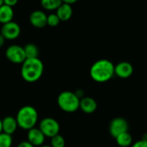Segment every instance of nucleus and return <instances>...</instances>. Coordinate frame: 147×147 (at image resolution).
I'll return each mask as SVG.
<instances>
[{
	"label": "nucleus",
	"instance_id": "f03ea898",
	"mask_svg": "<svg viewBox=\"0 0 147 147\" xmlns=\"http://www.w3.org/2000/svg\"><path fill=\"white\" fill-rule=\"evenodd\" d=\"M44 71L43 62L39 58L26 59L22 64L21 75L24 81L34 83L38 81Z\"/></svg>",
	"mask_w": 147,
	"mask_h": 147
},
{
	"label": "nucleus",
	"instance_id": "c85d7f7f",
	"mask_svg": "<svg viewBox=\"0 0 147 147\" xmlns=\"http://www.w3.org/2000/svg\"><path fill=\"white\" fill-rule=\"evenodd\" d=\"M3 133V127H2V119H0V134Z\"/></svg>",
	"mask_w": 147,
	"mask_h": 147
},
{
	"label": "nucleus",
	"instance_id": "a211bd4d",
	"mask_svg": "<svg viewBox=\"0 0 147 147\" xmlns=\"http://www.w3.org/2000/svg\"><path fill=\"white\" fill-rule=\"evenodd\" d=\"M62 0H40L41 6L49 11L56 10L62 4Z\"/></svg>",
	"mask_w": 147,
	"mask_h": 147
},
{
	"label": "nucleus",
	"instance_id": "ddd939ff",
	"mask_svg": "<svg viewBox=\"0 0 147 147\" xmlns=\"http://www.w3.org/2000/svg\"><path fill=\"white\" fill-rule=\"evenodd\" d=\"M2 127H3V133L12 135L18 127V124L16 117L9 116V115L4 117L2 120Z\"/></svg>",
	"mask_w": 147,
	"mask_h": 147
},
{
	"label": "nucleus",
	"instance_id": "cd10ccee",
	"mask_svg": "<svg viewBox=\"0 0 147 147\" xmlns=\"http://www.w3.org/2000/svg\"><path fill=\"white\" fill-rule=\"evenodd\" d=\"M141 140H145V141H147V133L146 134H143V136H142V139Z\"/></svg>",
	"mask_w": 147,
	"mask_h": 147
},
{
	"label": "nucleus",
	"instance_id": "b1692460",
	"mask_svg": "<svg viewBox=\"0 0 147 147\" xmlns=\"http://www.w3.org/2000/svg\"><path fill=\"white\" fill-rule=\"evenodd\" d=\"M16 147H34L32 144H30L28 140H26V141H22V142H21V143H19L18 144V146Z\"/></svg>",
	"mask_w": 147,
	"mask_h": 147
},
{
	"label": "nucleus",
	"instance_id": "bb28decb",
	"mask_svg": "<svg viewBox=\"0 0 147 147\" xmlns=\"http://www.w3.org/2000/svg\"><path fill=\"white\" fill-rule=\"evenodd\" d=\"M4 42H5V39H4V37L0 34V48L4 45Z\"/></svg>",
	"mask_w": 147,
	"mask_h": 147
},
{
	"label": "nucleus",
	"instance_id": "c756f323",
	"mask_svg": "<svg viewBox=\"0 0 147 147\" xmlns=\"http://www.w3.org/2000/svg\"><path fill=\"white\" fill-rule=\"evenodd\" d=\"M3 4V0H0V6Z\"/></svg>",
	"mask_w": 147,
	"mask_h": 147
},
{
	"label": "nucleus",
	"instance_id": "dca6fc26",
	"mask_svg": "<svg viewBox=\"0 0 147 147\" xmlns=\"http://www.w3.org/2000/svg\"><path fill=\"white\" fill-rule=\"evenodd\" d=\"M115 140L117 145L121 147H129L133 145V137L128 132L120 134L115 138Z\"/></svg>",
	"mask_w": 147,
	"mask_h": 147
},
{
	"label": "nucleus",
	"instance_id": "1a4fd4ad",
	"mask_svg": "<svg viewBox=\"0 0 147 147\" xmlns=\"http://www.w3.org/2000/svg\"><path fill=\"white\" fill-rule=\"evenodd\" d=\"M47 15L44 11L40 9L34 10L29 16V22L31 25L36 28H45L47 25Z\"/></svg>",
	"mask_w": 147,
	"mask_h": 147
},
{
	"label": "nucleus",
	"instance_id": "39448f33",
	"mask_svg": "<svg viewBox=\"0 0 147 147\" xmlns=\"http://www.w3.org/2000/svg\"><path fill=\"white\" fill-rule=\"evenodd\" d=\"M40 130L45 135V137L52 138L59 134L60 126L57 120L52 117H46L41 120L39 125Z\"/></svg>",
	"mask_w": 147,
	"mask_h": 147
},
{
	"label": "nucleus",
	"instance_id": "4be33fe9",
	"mask_svg": "<svg viewBox=\"0 0 147 147\" xmlns=\"http://www.w3.org/2000/svg\"><path fill=\"white\" fill-rule=\"evenodd\" d=\"M131 147H147V141H145L143 140H138L136 142H134Z\"/></svg>",
	"mask_w": 147,
	"mask_h": 147
},
{
	"label": "nucleus",
	"instance_id": "0eeeda50",
	"mask_svg": "<svg viewBox=\"0 0 147 147\" xmlns=\"http://www.w3.org/2000/svg\"><path fill=\"white\" fill-rule=\"evenodd\" d=\"M128 127H129L128 122L125 118L116 117V118H114L110 121L109 130L110 135L115 139L120 134L128 132Z\"/></svg>",
	"mask_w": 147,
	"mask_h": 147
},
{
	"label": "nucleus",
	"instance_id": "9d476101",
	"mask_svg": "<svg viewBox=\"0 0 147 147\" xmlns=\"http://www.w3.org/2000/svg\"><path fill=\"white\" fill-rule=\"evenodd\" d=\"M134 73V66L127 61H122L115 65V75L118 78L126 79L130 78Z\"/></svg>",
	"mask_w": 147,
	"mask_h": 147
},
{
	"label": "nucleus",
	"instance_id": "6ab92c4d",
	"mask_svg": "<svg viewBox=\"0 0 147 147\" xmlns=\"http://www.w3.org/2000/svg\"><path fill=\"white\" fill-rule=\"evenodd\" d=\"M12 142V135L4 133L0 134V147H11Z\"/></svg>",
	"mask_w": 147,
	"mask_h": 147
},
{
	"label": "nucleus",
	"instance_id": "f257e3e1",
	"mask_svg": "<svg viewBox=\"0 0 147 147\" xmlns=\"http://www.w3.org/2000/svg\"><path fill=\"white\" fill-rule=\"evenodd\" d=\"M90 75L96 83H106L114 77L115 65L109 59H99L91 65Z\"/></svg>",
	"mask_w": 147,
	"mask_h": 147
},
{
	"label": "nucleus",
	"instance_id": "20e7f679",
	"mask_svg": "<svg viewBox=\"0 0 147 147\" xmlns=\"http://www.w3.org/2000/svg\"><path fill=\"white\" fill-rule=\"evenodd\" d=\"M80 99L75 92L65 90L61 92L57 99V103L59 109L66 113L76 112L79 109Z\"/></svg>",
	"mask_w": 147,
	"mask_h": 147
},
{
	"label": "nucleus",
	"instance_id": "5701e85b",
	"mask_svg": "<svg viewBox=\"0 0 147 147\" xmlns=\"http://www.w3.org/2000/svg\"><path fill=\"white\" fill-rule=\"evenodd\" d=\"M18 3V0H3V4H6L8 6L10 7H14L15 5H16Z\"/></svg>",
	"mask_w": 147,
	"mask_h": 147
},
{
	"label": "nucleus",
	"instance_id": "4468645a",
	"mask_svg": "<svg viewBox=\"0 0 147 147\" xmlns=\"http://www.w3.org/2000/svg\"><path fill=\"white\" fill-rule=\"evenodd\" d=\"M73 9L71 4L62 3V4L56 9V14L59 16L60 22H67L72 16Z\"/></svg>",
	"mask_w": 147,
	"mask_h": 147
},
{
	"label": "nucleus",
	"instance_id": "f8f14e48",
	"mask_svg": "<svg viewBox=\"0 0 147 147\" xmlns=\"http://www.w3.org/2000/svg\"><path fill=\"white\" fill-rule=\"evenodd\" d=\"M79 109L85 114H93L97 109V102L96 100L90 96H84L80 99Z\"/></svg>",
	"mask_w": 147,
	"mask_h": 147
},
{
	"label": "nucleus",
	"instance_id": "423d86ee",
	"mask_svg": "<svg viewBox=\"0 0 147 147\" xmlns=\"http://www.w3.org/2000/svg\"><path fill=\"white\" fill-rule=\"evenodd\" d=\"M5 56L7 59L13 64H22L27 59L23 47L16 44L7 47L5 51Z\"/></svg>",
	"mask_w": 147,
	"mask_h": 147
},
{
	"label": "nucleus",
	"instance_id": "393cba45",
	"mask_svg": "<svg viewBox=\"0 0 147 147\" xmlns=\"http://www.w3.org/2000/svg\"><path fill=\"white\" fill-rule=\"evenodd\" d=\"M75 94L77 95V96H78L79 99H81V98L84 97V90H81V89H79V90H77L75 91Z\"/></svg>",
	"mask_w": 147,
	"mask_h": 147
},
{
	"label": "nucleus",
	"instance_id": "7ed1b4c3",
	"mask_svg": "<svg viewBox=\"0 0 147 147\" xmlns=\"http://www.w3.org/2000/svg\"><path fill=\"white\" fill-rule=\"evenodd\" d=\"M16 119L18 127L28 131L35 127L38 121V113L33 106L26 105L18 110Z\"/></svg>",
	"mask_w": 147,
	"mask_h": 147
},
{
	"label": "nucleus",
	"instance_id": "9b49d317",
	"mask_svg": "<svg viewBox=\"0 0 147 147\" xmlns=\"http://www.w3.org/2000/svg\"><path fill=\"white\" fill-rule=\"evenodd\" d=\"M28 141L34 146H41L45 142V135L40 130L39 127H33L28 130Z\"/></svg>",
	"mask_w": 147,
	"mask_h": 147
},
{
	"label": "nucleus",
	"instance_id": "aec40b11",
	"mask_svg": "<svg viewBox=\"0 0 147 147\" xmlns=\"http://www.w3.org/2000/svg\"><path fill=\"white\" fill-rule=\"evenodd\" d=\"M52 147H65V140L62 135L59 134L51 138V145Z\"/></svg>",
	"mask_w": 147,
	"mask_h": 147
},
{
	"label": "nucleus",
	"instance_id": "f3484780",
	"mask_svg": "<svg viewBox=\"0 0 147 147\" xmlns=\"http://www.w3.org/2000/svg\"><path fill=\"white\" fill-rule=\"evenodd\" d=\"M25 55L27 59H33V58H39V48L36 45L33 43H28L23 47Z\"/></svg>",
	"mask_w": 147,
	"mask_h": 147
},
{
	"label": "nucleus",
	"instance_id": "a878e982",
	"mask_svg": "<svg viewBox=\"0 0 147 147\" xmlns=\"http://www.w3.org/2000/svg\"><path fill=\"white\" fill-rule=\"evenodd\" d=\"M78 0H62V2L63 3H68V4H73V3H75L76 2H78Z\"/></svg>",
	"mask_w": 147,
	"mask_h": 147
},
{
	"label": "nucleus",
	"instance_id": "7c9ffc66",
	"mask_svg": "<svg viewBox=\"0 0 147 147\" xmlns=\"http://www.w3.org/2000/svg\"><path fill=\"white\" fill-rule=\"evenodd\" d=\"M40 147H52V146H44V145H43V146H40Z\"/></svg>",
	"mask_w": 147,
	"mask_h": 147
},
{
	"label": "nucleus",
	"instance_id": "2eb2a0df",
	"mask_svg": "<svg viewBox=\"0 0 147 147\" xmlns=\"http://www.w3.org/2000/svg\"><path fill=\"white\" fill-rule=\"evenodd\" d=\"M14 10L13 8L6 4L0 6V23L4 24L9 22L13 21Z\"/></svg>",
	"mask_w": 147,
	"mask_h": 147
},
{
	"label": "nucleus",
	"instance_id": "412c9836",
	"mask_svg": "<svg viewBox=\"0 0 147 147\" xmlns=\"http://www.w3.org/2000/svg\"><path fill=\"white\" fill-rule=\"evenodd\" d=\"M59 22H60V20L56 13H51V14L47 15V23L49 27H52V28L57 27L59 24Z\"/></svg>",
	"mask_w": 147,
	"mask_h": 147
},
{
	"label": "nucleus",
	"instance_id": "6e6552de",
	"mask_svg": "<svg viewBox=\"0 0 147 147\" xmlns=\"http://www.w3.org/2000/svg\"><path fill=\"white\" fill-rule=\"evenodd\" d=\"M0 34L4 37L5 40H16L21 34V27L17 22L14 21L9 22L3 24Z\"/></svg>",
	"mask_w": 147,
	"mask_h": 147
}]
</instances>
